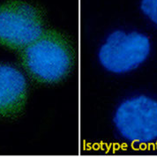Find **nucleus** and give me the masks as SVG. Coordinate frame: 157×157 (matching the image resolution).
Returning a JSON list of instances; mask_svg holds the SVG:
<instances>
[{
  "label": "nucleus",
  "instance_id": "f257e3e1",
  "mask_svg": "<svg viewBox=\"0 0 157 157\" xmlns=\"http://www.w3.org/2000/svg\"><path fill=\"white\" fill-rule=\"evenodd\" d=\"M22 61L36 79L54 83L64 78L70 71L71 51L62 36L48 31L23 49Z\"/></svg>",
  "mask_w": 157,
  "mask_h": 157
},
{
  "label": "nucleus",
  "instance_id": "f03ea898",
  "mask_svg": "<svg viewBox=\"0 0 157 157\" xmlns=\"http://www.w3.org/2000/svg\"><path fill=\"white\" fill-rule=\"evenodd\" d=\"M43 34L42 17L27 3L12 1L0 6V43L24 49Z\"/></svg>",
  "mask_w": 157,
  "mask_h": 157
},
{
  "label": "nucleus",
  "instance_id": "7ed1b4c3",
  "mask_svg": "<svg viewBox=\"0 0 157 157\" xmlns=\"http://www.w3.org/2000/svg\"><path fill=\"white\" fill-rule=\"evenodd\" d=\"M150 52L147 36L140 33L125 34L117 30L110 34L99 50V60L108 71L123 73L137 68Z\"/></svg>",
  "mask_w": 157,
  "mask_h": 157
},
{
  "label": "nucleus",
  "instance_id": "20e7f679",
  "mask_svg": "<svg viewBox=\"0 0 157 157\" xmlns=\"http://www.w3.org/2000/svg\"><path fill=\"white\" fill-rule=\"evenodd\" d=\"M114 123L131 142L148 143L157 139V101L147 96L125 101L117 109Z\"/></svg>",
  "mask_w": 157,
  "mask_h": 157
},
{
  "label": "nucleus",
  "instance_id": "39448f33",
  "mask_svg": "<svg viewBox=\"0 0 157 157\" xmlns=\"http://www.w3.org/2000/svg\"><path fill=\"white\" fill-rule=\"evenodd\" d=\"M27 99V82L16 68L0 64V116L19 112Z\"/></svg>",
  "mask_w": 157,
  "mask_h": 157
},
{
  "label": "nucleus",
  "instance_id": "423d86ee",
  "mask_svg": "<svg viewBox=\"0 0 157 157\" xmlns=\"http://www.w3.org/2000/svg\"><path fill=\"white\" fill-rule=\"evenodd\" d=\"M140 8L143 13L157 25V0H142Z\"/></svg>",
  "mask_w": 157,
  "mask_h": 157
}]
</instances>
